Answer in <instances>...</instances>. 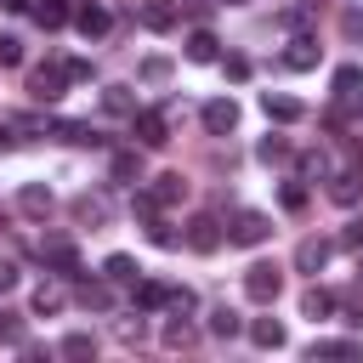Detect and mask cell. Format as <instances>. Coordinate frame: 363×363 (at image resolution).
I'll return each mask as SVG.
<instances>
[{"instance_id":"6da1fadb","label":"cell","mask_w":363,"mask_h":363,"mask_svg":"<svg viewBox=\"0 0 363 363\" xmlns=\"http://www.w3.org/2000/svg\"><path fill=\"white\" fill-rule=\"evenodd\" d=\"M267 233H272V216H261V210H238V216L227 221V244H238V250L267 244Z\"/></svg>"},{"instance_id":"7a4b0ae2","label":"cell","mask_w":363,"mask_h":363,"mask_svg":"<svg viewBox=\"0 0 363 363\" xmlns=\"http://www.w3.org/2000/svg\"><path fill=\"white\" fill-rule=\"evenodd\" d=\"M278 289H284V272H278L272 261H255V267H244V295H250L255 306H272V301H278Z\"/></svg>"},{"instance_id":"3957f363","label":"cell","mask_w":363,"mask_h":363,"mask_svg":"<svg viewBox=\"0 0 363 363\" xmlns=\"http://www.w3.org/2000/svg\"><path fill=\"white\" fill-rule=\"evenodd\" d=\"M62 85H74V79H68V62H40V68H28V96H34V102H57Z\"/></svg>"},{"instance_id":"277c9868","label":"cell","mask_w":363,"mask_h":363,"mask_svg":"<svg viewBox=\"0 0 363 363\" xmlns=\"http://www.w3.org/2000/svg\"><path fill=\"white\" fill-rule=\"evenodd\" d=\"M130 130H136L142 147H164V142H170V113H164V108H136V113H130Z\"/></svg>"},{"instance_id":"5b68a950","label":"cell","mask_w":363,"mask_h":363,"mask_svg":"<svg viewBox=\"0 0 363 363\" xmlns=\"http://www.w3.org/2000/svg\"><path fill=\"white\" fill-rule=\"evenodd\" d=\"M136 23L153 28V34H170V28L182 23V6H176V0H142V6H136Z\"/></svg>"},{"instance_id":"8992f818","label":"cell","mask_w":363,"mask_h":363,"mask_svg":"<svg viewBox=\"0 0 363 363\" xmlns=\"http://www.w3.org/2000/svg\"><path fill=\"white\" fill-rule=\"evenodd\" d=\"M199 119H204V130H210V136H227V130L238 125V102H233V96H216V102H204V113H199Z\"/></svg>"},{"instance_id":"52a82bcc","label":"cell","mask_w":363,"mask_h":363,"mask_svg":"<svg viewBox=\"0 0 363 363\" xmlns=\"http://www.w3.org/2000/svg\"><path fill=\"white\" fill-rule=\"evenodd\" d=\"M187 250H199V255L221 250V221H216V216H193V221H187Z\"/></svg>"},{"instance_id":"ba28073f","label":"cell","mask_w":363,"mask_h":363,"mask_svg":"<svg viewBox=\"0 0 363 363\" xmlns=\"http://www.w3.org/2000/svg\"><path fill=\"white\" fill-rule=\"evenodd\" d=\"M318 57H323L318 40H312V34H295L289 51H284V68H289V74H306V68H318Z\"/></svg>"},{"instance_id":"9c48e42d","label":"cell","mask_w":363,"mask_h":363,"mask_svg":"<svg viewBox=\"0 0 363 363\" xmlns=\"http://www.w3.org/2000/svg\"><path fill=\"white\" fill-rule=\"evenodd\" d=\"M329 85H335V102H363V62H340Z\"/></svg>"},{"instance_id":"30bf717a","label":"cell","mask_w":363,"mask_h":363,"mask_svg":"<svg viewBox=\"0 0 363 363\" xmlns=\"http://www.w3.org/2000/svg\"><path fill=\"white\" fill-rule=\"evenodd\" d=\"M329 238H301L295 244V272H323V261H329Z\"/></svg>"},{"instance_id":"8fae6325","label":"cell","mask_w":363,"mask_h":363,"mask_svg":"<svg viewBox=\"0 0 363 363\" xmlns=\"http://www.w3.org/2000/svg\"><path fill=\"white\" fill-rule=\"evenodd\" d=\"M261 108H267V119H278V125H295L306 108L295 102V96H284V91H261Z\"/></svg>"},{"instance_id":"7c38bea8","label":"cell","mask_w":363,"mask_h":363,"mask_svg":"<svg viewBox=\"0 0 363 363\" xmlns=\"http://www.w3.org/2000/svg\"><path fill=\"white\" fill-rule=\"evenodd\" d=\"M108 23H113V17H108L102 6H74V28H79L85 40H102V34H108Z\"/></svg>"},{"instance_id":"4fadbf2b","label":"cell","mask_w":363,"mask_h":363,"mask_svg":"<svg viewBox=\"0 0 363 363\" xmlns=\"http://www.w3.org/2000/svg\"><path fill=\"white\" fill-rule=\"evenodd\" d=\"M187 62H221V40L210 28H193L187 34Z\"/></svg>"},{"instance_id":"5bb4252c","label":"cell","mask_w":363,"mask_h":363,"mask_svg":"<svg viewBox=\"0 0 363 363\" xmlns=\"http://www.w3.org/2000/svg\"><path fill=\"white\" fill-rule=\"evenodd\" d=\"M329 199H335V204H357V199H363V176H357V170H335V176H329Z\"/></svg>"},{"instance_id":"9a60e30c","label":"cell","mask_w":363,"mask_h":363,"mask_svg":"<svg viewBox=\"0 0 363 363\" xmlns=\"http://www.w3.org/2000/svg\"><path fill=\"white\" fill-rule=\"evenodd\" d=\"M40 255H45L57 272H68V278L79 272V255H74V244H68V238H45V244H40Z\"/></svg>"},{"instance_id":"2e32d148","label":"cell","mask_w":363,"mask_h":363,"mask_svg":"<svg viewBox=\"0 0 363 363\" xmlns=\"http://www.w3.org/2000/svg\"><path fill=\"white\" fill-rule=\"evenodd\" d=\"M34 23L40 28H68L74 23V6L68 0H34Z\"/></svg>"},{"instance_id":"e0dca14e","label":"cell","mask_w":363,"mask_h":363,"mask_svg":"<svg viewBox=\"0 0 363 363\" xmlns=\"http://www.w3.org/2000/svg\"><path fill=\"white\" fill-rule=\"evenodd\" d=\"M17 210H23V216H34V221H40V216H51V187L28 182V187L17 193Z\"/></svg>"},{"instance_id":"ac0fdd59","label":"cell","mask_w":363,"mask_h":363,"mask_svg":"<svg viewBox=\"0 0 363 363\" xmlns=\"http://www.w3.org/2000/svg\"><path fill=\"white\" fill-rule=\"evenodd\" d=\"M130 301H136V312H159V306H170V284H130Z\"/></svg>"},{"instance_id":"d6986e66","label":"cell","mask_w":363,"mask_h":363,"mask_svg":"<svg viewBox=\"0 0 363 363\" xmlns=\"http://www.w3.org/2000/svg\"><path fill=\"white\" fill-rule=\"evenodd\" d=\"M250 340H255L261 352H278V346H284V323H278V318H250Z\"/></svg>"},{"instance_id":"ffe728a7","label":"cell","mask_w":363,"mask_h":363,"mask_svg":"<svg viewBox=\"0 0 363 363\" xmlns=\"http://www.w3.org/2000/svg\"><path fill=\"white\" fill-rule=\"evenodd\" d=\"M147 193H153V199H159V204H176V199H182V193H187V182H182V176H176V170H164V176H153V187H147Z\"/></svg>"},{"instance_id":"44dd1931","label":"cell","mask_w":363,"mask_h":363,"mask_svg":"<svg viewBox=\"0 0 363 363\" xmlns=\"http://www.w3.org/2000/svg\"><path fill=\"white\" fill-rule=\"evenodd\" d=\"M136 272H142V267H136L130 255H108V261H102V278H108V284H136Z\"/></svg>"},{"instance_id":"7402d4cb","label":"cell","mask_w":363,"mask_h":363,"mask_svg":"<svg viewBox=\"0 0 363 363\" xmlns=\"http://www.w3.org/2000/svg\"><path fill=\"white\" fill-rule=\"evenodd\" d=\"M62 301H68V295H62V284H40V289H34V312H40V318L62 312Z\"/></svg>"},{"instance_id":"603a6c76","label":"cell","mask_w":363,"mask_h":363,"mask_svg":"<svg viewBox=\"0 0 363 363\" xmlns=\"http://www.w3.org/2000/svg\"><path fill=\"white\" fill-rule=\"evenodd\" d=\"M79 306H85V312H108V306H113V289H108V284H79Z\"/></svg>"},{"instance_id":"cb8c5ba5","label":"cell","mask_w":363,"mask_h":363,"mask_svg":"<svg viewBox=\"0 0 363 363\" xmlns=\"http://www.w3.org/2000/svg\"><path fill=\"white\" fill-rule=\"evenodd\" d=\"M238 329H244V318H238L233 306H216V312H210V335H221V340H233Z\"/></svg>"},{"instance_id":"d4e9b609","label":"cell","mask_w":363,"mask_h":363,"mask_svg":"<svg viewBox=\"0 0 363 363\" xmlns=\"http://www.w3.org/2000/svg\"><path fill=\"white\" fill-rule=\"evenodd\" d=\"M301 312H306V318H329V312H335V295H329V289H306V295H301Z\"/></svg>"},{"instance_id":"484cf974","label":"cell","mask_w":363,"mask_h":363,"mask_svg":"<svg viewBox=\"0 0 363 363\" xmlns=\"http://www.w3.org/2000/svg\"><path fill=\"white\" fill-rule=\"evenodd\" d=\"M306 357H312V363H318V357H357V340H312Z\"/></svg>"},{"instance_id":"4316f807","label":"cell","mask_w":363,"mask_h":363,"mask_svg":"<svg viewBox=\"0 0 363 363\" xmlns=\"http://www.w3.org/2000/svg\"><path fill=\"white\" fill-rule=\"evenodd\" d=\"M102 108H108V113H136V96H130L125 85H108V91H102Z\"/></svg>"},{"instance_id":"83f0119b","label":"cell","mask_w":363,"mask_h":363,"mask_svg":"<svg viewBox=\"0 0 363 363\" xmlns=\"http://www.w3.org/2000/svg\"><path fill=\"white\" fill-rule=\"evenodd\" d=\"M113 182H142V153H113Z\"/></svg>"},{"instance_id":"f1b7e54d","label":"cell","mask_w":363,"mask_h":363,"mask_svg":"<svg viewBox=\"0 0 363 363\" xmlns=\"http://www.w3.org/2000/svg\"><path fill=\"white\" fill-rule=\"evenodd\" d=\"M193 340H199V335H193V323H182V312H176V318L164 323V346H176V352H182V346H193Z\"/></svg>"},{"instance_id":"f546056e","label":"cell","mask_w":363,"mask_h":363,"mask_svg":"<svg viewBox=\"0 0 363 363\" xmlns=\"http://www.w3.org/2000/svg\"><path fill=\"white\" fill-rule=\"evenodd\" d=\"M74 216H79V221H108V204L85 193V199H74Z\"/></svg>"},{"instance_id":"4dcf8cb0","label":"cell","mask_w":363,"mask_h":363,"mask_svg":"<svg viewBox=\"0 0 363 363\" xmlns=\"http://www.w3.org/2000/svg\"><path fill=\"white\" fill-rule=\"evenodd\" d=\"M57 352H62V357H91V352H96V340H91V335H62V346H57Z\"/></svg>"},{"instance_id":"1f68e13d","label":"cell","mask_w":363,"mask_h":363,"mask_svg":"<svg viewBox=\"0 0 363 363\" xmlns=\"http://www.w3.org/2000/svg\"><path fill=\"white\" fill-rule=\"evenodd\" d=\"M255 153H261L267 164H284V159H289V142H284V136H267V142H261Z\"/></svg>"},{"instance_id":"d6a6232c","label":"cell","mask_w":363,"mask_h":363,"mask_svg":"<svg viewBox=\"0 0 363 363\" xmlns=\"http://www.w3.org/2000/svg\"><path fill=\"white\" fill-rule=\"evenodd\" d=\"M23 62V40L17 34H0V68H17Z\"/></svg>"},{"instance_id":"836d02e7","label":"cell","mask_w":363,"mask_h":363,"mask_svg":"<svg viewBox=\"0 0 363 363\" xmlns=\"http://www.w3.org/2000/svg\"><path fill=\"white\" fill-rule=\"evenodd\" d=\"M340 34L346 40H363V6H346L340 11Z\"/></svg>"},{"instance_id":"e575fe53","label":"cell","mask_w":363,"mask_h":363,"mask_svg":"<svg viewBox=\"0 0 363 363\" xmlns=\"http://www.w3.org/2000/svg\"><path fill=\"white\" fill-rule=\"evenodd\" d=\"M0 346H23V323L11 312H0Z\"/></svg>"},{"instance_id":"d590c367","label":"cell","mask_w":363,"mask_h":363,"mask_svg":"<svg viewBox=\"0 0 363 363\" xmlns=\"http://www.w3.org/2000/svg\"><path fill=\"white\" fill-rule=\"evenodd\" d=\"M340 250H363V216H352V221L340 227Z\"/></svg>"},{"instance_id":"8d00e7d4","label":"cell","mask_w":363,"mask_h":363,"mask_svg":"<svg viewBox=\"0 0 363 363\" xmlns=\"http://www.w3.org/2000/svg\"><path fill=\"white\" fill-rule=\"evenodd\" d=\"M278 199H284V210H306V187H301V182H284Z\"/></svg>"},{"instance_id":"74e56055","label":"cell","mask_w":363,"mask_h":363,"mask_svg":"<svg viewBox=\"0 0 363 363\" xmlns=\"http://www.w3.org/2000/svg\"><path fill=\"white\" fill-rule=\"evenodd\" d=\"M147 238H153V244H159V250H170V244H176V233H170V227H164V221H159V216H153V221H147Z\"/></svg>"},{"instance_id":"f35d334b","label":"cell","mask_w":363,"mask_h":363,"mask_svg":"<svg viewBox=\"0 0 363 363\" xmlns=\"http://www.w3.org/2000/svg\"><path fill=\"white\" fill-rule=\"evenodd\" d=\"M164 74H170V62H164V57H147V62H142V79H153V85H159Z\"/></svg>"},{"instance_id":"ab89813d","label":"cell","mask_w":363,"mask_h":363,"mask_svg":"<svg viewBox=\"0 0 363 363\" xmlns=\"http://www.w3.org/2000/svg\"><path fill=\"white\" fill-rule=\"evenodd\" d=\"M221 68H227V79H250V57H221Z\"/></svg>"},{"instance_id":"60d3db41","label":"cell","mask_w":363,"mask_h":363,"mask_svg":"<svg viewBox=\"0 0 363 363\" xmlns=\"http://www.w3.org/2000/svg\"><path fill=\"white\" fill-rule=\"evenodd\" d=\"M199 301H193V289H170V312H193Z\"/></svg>"},{"instance_id":"b9f144b4","label":"cell","mask_w":363,"mask_h":363,"mask_svg":"<svg viewBox=\"0 0 363 363\" xmlns=\"http://www.w3.org/2000/svg\"><path fill=\"white\" fill-rule=\"evenodd\" d=\"M284 28H295V34H306V11H301V6H289V11H284Z\"/></svg>"},{"instance_id":"7bdbcfd3","label":"cell","mask_w":363,"mask_h":363,"mask_svg":"<svg viewBox=\"0 0 363 363\" xmlns=\"http://www.w3.org/2000/svg\"><path fill=\"white\" fill-rule=\"evenodd\" d=\"M11 289H17V267H11V261H0V295H11Z\"/></svg>"},{"instance_id":"ee69618b","label":"cell","mask_w":363,"mask_h":363,"mask_svg":"<svg viewBox=\"0 0 363 363\" xmlns=\"http://www.w3.org/2000/svg\"><path fill=\"white\" fill-rule=\"evenodd\" d=\"M352 159H357V164H363V136H352Z\"/></svg>"},{"instance_id":"f6af8a7d","label":"cell","mask_w":363,"mask_h":363,"mask_svg":"<svg viewBox=\"0 0 363 363\" xmlns=\"http://www.w3.org/2000/svg\"><path fill=\"white\" fill-rule=\"evenodd\" d=\"M216 6H244V0H216Z\"/></svg>"}]
</instances>
